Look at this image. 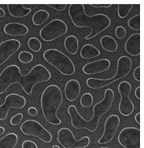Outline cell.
<instances>
[{
    "label": "cell",
    "instance_id": "1",
    "mask_svg": "<svg viewBox=\"0 0 144 148\" xmlns=\"http://www.w3.org/2000/svg\"><path fill=\"white\" fill-rule=\"evenodd\" d=\"M51 78L49 70L42 64H36L26 75H22L17 65L11 64L0 74V95L14 84H19L27 95H31L35 85L48 82Z\"/></svg>",
    "mask_w": 144,
    "mask_h": 148
},
{
    "label": "cell",
    "instance_id": "2",
    "mask_svg": "<svg viewBox=\"0 0 144 148\" xmlns=\"http://www.w3.org/2000/svg\"><path fill=\"white\" fill-rule=\"evenodd\" d=\"M114 100V92L113 89H106L103 99L93 107V115L90 120H85L80 114L76 106L70 105L67 110L70 116L72 126L76 129H87L89 132H95L98 129L102 116L110 110Z\"/></svg>",
    "mask_w": 144,
    "mask_h": 148
},
{
    "label": "cell",
    "instance_id": "3",
    "mask_svg": "<svg viewBox=\"0 0 144 148\" xmlns=\"http://www.w3.org/2000/svg\"><path fill=\"white\" fill-rule=\"evenodd\" d=\"M69 16L73 24L77 27H89L91 32L85 36L86 40L95 38L104 32L111 24V20L106 14L87 15L84 4H71L69 6Z\"/></svg>",
    "mask_w": 144,
    "mask_h": 148
},
{
    "label": "cell",
    "instance_id": "4",
    "mask_svg": "<svg viewBox=\"0 0 144 148\" xmlns=\"http://www.w3.org/2000/svg\"><path fill=\"white\" fill-rule=\"evenodd\" d=\"M63 102L62 92L56 85H50L41 95L40 106L44 119L49 124L59 125L62 121L57 117V110Z\"/></svg>",
    "mask_w": 144,
    "mask_h": 148
},
{
    "label": "cell",
    "instance_id": "5",
    "mask_svg": "<svg viewBox=\"0 0 144 148\" xmlns=\"http://www.w3.org/2000/svg\"><path fill=\"white\" fill-rule=\"evenodd\" d=\"M132 67V60L127 56H122L117 60V72L114 76H113L110 78H106V79L90 78L86 81V85L90 89H102L104 87L114 83V82L118 81L119 79L125 78L130 73Z\"/></svg>",
    "mask_w": 144,
    "mask_h": 148
},
{
    "label": "cell",
    "instance_id": "6",
    "mask_svg": "<svg viewBox=\"0 0 144 148\" xmlns=\"http://www.w3.org/2000/svg\"><path fill=\"white\" fill-rule=\"evenodd\" d=\"M44 58L49 64L55 67L64 75H73L76 72V67L73 60L58 49H47L44 53Z\"/></svg>",
    "mask_w": 144,
    "mask_h": 148
},
{
    "label": "cell",
    "instance_id": "7",
    "mask_svg": "<svg viewBox=\"0 0 144 148\" xmlns=\"http://www.w3.org/2000/svg\"><path fill=\"white\" fill-rule=\"evenodd\" d=\"M68 32V26L60 19L50 21L39 31V36L44 42H52L62 37Z\"/></svg>",
    "mask_w": 144,
    "mask_h": 148
},
{
    "label": "cell",
    "instance_id": "8",
    "mask_svg": "<svg viewBox=\"0 0 144 148\" xmlns=\"http://www.w3.org/2000/svg\"><path fill=\"white\" fill-rule=\"evenodd\" d=\"M21 131L25 136H34L45 143H50L52 141L51 133L44 128L37 121L29 119L24 121L21 125Z\"/></svg>",
    "mask_w": 144,
    "mask_h": 148
},
{
    "label": "cell",
    "instance_id": "9",
    "mask_svg": "<svg viewBox=\"0 0 144 148\" xmlns=\"http://www.w3.org/2000/svg\"><path fill=\"white\" fill-rule=\"evenodd\" d=\"M57 140L63 148H87L90 144L88 136H84L80 140H76L73 133L68 128H62L58 130Z\"/></svg>",
    "mask_w": 144,
    "mask_h": 148
},
{
    "label": "cell",
    "instance_id": "10",
    "mask_svg": "<svg viewBox=\"0 0 144 148\" xmlns=\"http://www.w3.org/2000/svg\"><path fill=\"white\" fill-rule=\"evenodd\" d=\"M118 92L120 96V101L119 112L125 117H128L133 113L134 104L130 99V93L132 91V85L128 82L123 81L118 85Z\"/></svg>",
    "mask_w": 144,
    "mask_h": 148
},
{
    "label": "cell",
    "instance_id": "11",
    "mask_svg": "<svg viewBox=\"0 0 144 148\" xmlns=\"http://www.w3.org/2000/svg\"><path fill=\"white\" fill-rule=\"evenodd\" d=\"M140 129L126 127L118 135V143L125 148H140Z\"/></svg>",
    "mask_w": 144,
    "mask_h": 148
},
{
    "label": "cell",
    "instance_id": "12",
    "mask_svg": "<svg viewBox=\"0 0 144 148\" xmlns=\"http://www.w3.org/2000/svg\"><path fill=\"white\" fill-rule=\"evenodd\" d=\"M26 105V100L24 97L17 93H10L6 97L5 101L0 105V121H4L8 116L9 110L11 108L22 109Z\"/></svg>",
    "mask_w": 144,
    "mask_h": 148
},
{
    "label": "cell",
    "instance_id": "13",
    "mask_svg": "<svg viewBox=\"0 0 144 148\" xmlns=\"http://www.w3.org/2000/svg\"><path fill=\"white\" fill-rule=\"evenodd\" d=\"M120 121V118L116 114H112L106 119L104 125V132L98 140V143L106 144L111 142L119 128Z\"/></svg>",
    "mask_w": 144,
    "mask_h": 148
},
{
    "label": "cell",
    "instance_id": "14",
    "mask_svg": "<svg viewBox=\"0 0 144 148\" xmlns=\"http://www.w3.org/2000/svg\"><path fill=\"white\" fill-rule=\"evenodd\" d=\"M21 42L17 39H7L0 43V66L19 50Z\"/></svg>",
    "mask_w": 144,
    "mask_h": 148
},
{
    "label": "cell",
    "instance_id": "15",
    "mask_svg": "<svg viewBox=\"0 0 144 148\" xmlns=\"http://www.w3.org/2000/svg\"><path fill=\"white\" fill-rule=\"evenodd\" d=\"M110 61L108 59L102 58V59L95 60L93 62L87 63L83 67L82 71L85 75H96L98 73L106 71L110 67Z\"/></svg>",
    "mask_w": 144,
    "mask_h": 148
},
{
    "label": "cell",
    "instance_id": "16",
    "mask_svg": "<svg viewBox=\"0 0 144 148\" xmlns=\"http://www.w3.org/2000/svg\"><path fill=\"white\" fill-rule=\"evenodd\" d=\"M80 91H81L80 84L76 79H70L65 84V97L70 102L77 100V98L79 97L80 94Z\"/></svg>",
    "mask_w": 144,
    "mask_h": 148
},
{
    "label": "cell",
    "instance_id": "17",
    "mask_svg": "<svg viewBox=\"0 0 144 148\" xmlns=\"http://www.w3.org/2000/svg\"><path fill=\"white\" fill-rule=\"evenodd\" d=\"M125 51L132 57H138L140 54V34H132L127 39L125 45Z\"/></svg>",
    "mask_w": 144,
    "mask_h": 148
},
{
    "label": "cell",
    "instance_id": "18",
    "mask_svg": "<svg viewBox=\"0 0 144 148\" xmlns=\"http://www.w3.org/2000/svg\"><path fill=\"white\" fill-rule=\"evenodd\" d=\"M6 35L10 36H25L28 33V28L26 25L21 23L12 22L6 24L3 27Z\"/></svg>",
    "mask_w": 144,
    "mask_h": 148
},
{
    "label": "cell",
    "instance_id": "19",
    "mask_svg": "<svg viewBox=\"0 0 144 148\" xmlns=\"http://www.w3.org/2000/svg\"><path fill=\"white\" fill-rule=\"evenodd\" d=\"M7 10L10 15L15 18L25 17L32 12L31 9L26 8L22 4H8Z\"/></svg>",
    "mask_w": 144,
    "mask_h": 148
},
{
    "label": "cell",
    "instance_id": "20",
    "mask_svg": "<svg viewBox=\"0 0 144 148\" xmlns=\"http://www.w3.org/2000/svg\"><path fill=\"white\" fill-rule=\"evenodd\" d=\"M80 55L83 59L84 60L92 59V58H95L100 55V50L93 45L86 44L80 49Z\"/></svg>",
    "mask_w": 144,
    "mask_h": 148
},
{
    "label": "cell",
    "instance_id": "21",
    "mask_svg": "<svg viewBox=\"0 0 144 148\" xmlns=\"http://www.w3.org/2000/svg\"><path fill=\"white\" fill-rule=\"evenodd\" d=\"M100 44L102 49L106 52L114 53L118 49L117 41L110 35H104L100 39Z\"/></svg>",
    "mask_w": 144,
    "mask_h": 148
},
{
    "label": "cell",
    "instance_id": "22",
    "mask_svg": "<svg viewBox=\"0 0 144 148\" xmlns=\"http://www.w3.org/2000/svg\"><path fill=\"white\" fill-rule=\"evenodd\" d=\"M64 46L66 51L71 55H76L79 49V41L75 35H69L65 39Z\"/></svg>",
    "mask_w": 144,
    "mask_h": 148
},
{
    "label": "cell",
    "instance_id": "23",
    "mask_svg": "<svg viewBox=\"0 0 144 148\" xmlns=\"http://www.w3.org/2000/svg\"><path fill=\"white\" fill-rule=\"evenodd\" d=\"M18 143L17 134L10 132L0 139V148H15Z\"/></svg>",
    "mask_w": 144,
    "mask_h": 148
},
{
    "label": "cell",
    "instance_id": "24",
    "mask_svg": "<svg viewBox=\"0 0 144 148\" xmlns=\"http://www.w3.org/2000/svg\"><path fill=\"white\" fill-rule=\"evenodd\" d=\"M50 14L45 10H39L36 11L35 14H33V23L35 26H40L42 24H44L47 20L49 19Z\"/></svg>",
    "mask_w": 144,
    "mask_h": 148
},
{
    "label": "cell",
    "instance_id": "25",
    "mask_svg": "<svg viewBox=\"0 0 144 148\" xmlns=\"http://www.w3.org/2000/svg\"><path fill=\"white\" fill-rule=\"evenodd\" d=\"M133 7L132 4H118L117 5V14L120 18H125L130 13Z\"/></svg>",
    "mask_w": 144,
    "mask_h": 148
},
{
    "label": "cell",
    "instance_id": "26",
    "mask_svg": "<svg viewBox=\"0 0 144 148\" xmlns=\"http://www.w3.org/2000/svg\"><path fill=\"white\" fill-rule=\"evenodd\" d=\"M128 26L131 29L139 32L140 31V14L131 17L128 21Z\"/></svg>",
    "mask_w": 144,
    "mask_h": 148
},
{
    "label": "cell",
    "instance_id": "27",
    "mask_svg": "<svg viewBox=\"0 0 144 148\" xmlns=\"http://www.w3.org/2000/svg\"><path fill=\"white\" fill-rule=\"evenodd\" d=\"M28 46L32 51L38 53L42 49V43L38 38L35 37H32L28 40Z\"/></svg>",
    "mask_w": 144,
    "mask_h": 148
},
{
    "label": "cell",
    "instance_id": "28",
    "mask_svg": "<svg viewBox=\"0 0 144 148\" xmlns=\"http://www.w3.org/2000/svg\"><path fill=\"white\" fill-rule=\"evenodd\" d=\"M80 105L83 108H91L94 102V98L93 96L89 92H86L80 98Z\"/></svg>",
    "mask_w": 144,
    "mask_h": 148
},
{
    "label": "cell",
    "instance_id": "29",
    "mask_svg": "<svg viewBox=\"0 0 144 148\" xmlns=\"http://www.w3.org/2000/svg\"><path fill=\"white\" fill-rule=\"evenodd\" d=\"M33 54L29 53L28 51H22L18 55V60L22 64H28V63L32 62L33 60Z\"/></svg>",
    "mask_w": 144,
    "mask_h": 148
},
{
    "label": "cell",
    "instance_id": "30",
    "mask_svg": "<svg viewBox=\"0 0 144 148\" xmlns=\"http://www.w3.org/2000/svg\"><path fill=\"white\" fill-rule=\"evenodd\" d=\"M115 35L120 40H122L126 36V30L123 26H117L115 29Z\"/></svg>",
    "mask_w": 144,
    "mask_h": 148
},
{
    "label": "cell",
    "instance_id": "31",
    "mask_svg": "<svg viewBox=\"0 0 144 148\" xmlns=\"http://www.w3.org/2000/svg\"><path fill=\"white\" fill-rule=\"evenodd\" d=\"M24 118V116H23V114L21 113H18L15 114V115L10 119V123L11 125H13V126H16V125H18L21 123L22 121V119Z\"/></svg>",
    "mask_w": 144,
    "mask_h": 148
},
{
    "label": "cell",
    "instance_id": "32",
    "mask_svg": "<svg viewBox=\"0 0 144 148\" xmlns=\"http://www.w3.org/2000/svg\"><path fill=\"white\" fill-rule=\"evenodd\" d=\"M21 148H38V146L32 140H25L22 143Z\"/></svg>",
    "mask_w": 144,
    "mask_h": 148
},
{
    "label": "cell",
    "instance_id": "33",
    "mask_svg": "<svg viewBox=\"0 0 144 148\" xmlns=\"http://www.w3.org/2000/svg\"><path fill=\"white\" fill-rule=\"evenodd\" d=\"M47 5L57 11L65 10L67 7V4H48Z\"/></svg>",
    "mask_w": 144,
    "mask_h": 148
},
{
    "label": "cell",
    "instance_id": "34",
    "mask_svg": "<svg viewBox=\"0 0 144 148\" xmlns=\"http://www.w3.org/2000/svg\"><path fill=\"white\" fill-rule=\"evenodd\" d=\"M140 71H141V67L140 66H138L133 71V78L136 79L138 82H140V79H141V74H140Z\"/></svg>",
    "mask_w": 144,
    "mask_h": 148
},
{
    "label": "cell",
    "instance_id": "35",
    "mask_svg": "<svg viewBox=\"0 0 144 148\" xmlns=\"http://www.w3.org/2000/svg\"><path fill=\"white\" fill-rule=\"evenodd\" d=\"M28 114L31 117H35V116H37V114H38V110H37L36 108H34V107H31V108L28 109Z\"/></svg>",
    "mask_w": 144,
    "mask_h": 148
},
{
    "label": "cell",
    "instance_id": "36",
    "mask_svg": "<svg viewBox=\"0 0 144 148\" xmlns=\"http://www.w3.org/2000/svg\"><path fill=\"white\" fill-rule=\"evenodd\" d=\"M90 6L94 7V8H104L107 9L111 7L112 4H90Z\"/></svg>",
    "mask_w": 144,
    "mask_h": 148
},
{
    "label": "cell",
    "instance_id": "37",
    "mask_svg": "<svg viewBox=\"0 0 144 148\" xmlns=\"http://www.w3.org/2000/svg\"><path fill=\"white\" fill-rule=\"evenodd\" d=\"M135 96L138 100H140V98H141V87L140 86L137 87L135 90Z\"/></svg>",
    "mask_w": 144,
    "mask_h": 148
},
{
    "label": "cell",
    "instance_id": "38",
    "mask_svg": "<svg viewBox=\"0 0 144 148\" xmlns=\"http://www.w3.org/2000/svg\"><path fill=\"white\" fill-rule=\"evenodd\" d=\"M141 114H140V112H139V113L136 114V115L135 116V120H136V123L138 125H140V123H141Z\"/></svg>",
    "mask_w": 144,
    "mask_h": 148
},
{
    "label": "cell",
    "instance_id": "39",
    "mask_svg": "<svg viewBox=\"0 0 144 148\" xmlns=\"http://www.w3.org/2000/svg\"><path fill=\"white\" fill-rule=\"evenodd\" d=\"M5 16H6L5 11H4V10H3V8H1V7H0V17L2 18V17H4Z\"/></svg>",
    "mask_w": 144,
    "mask_h": 148
},
{
    "label": "cell",
    "instance_id": "40",
    "mask_svg": "<svg viewBox=\"0 0 144 148\" xmlns=\"http://www.w3.org/2000/svg\"><path fill=\"white\" fill-rule=\"evenodd\" d=\"M5 132V129L3 128V127L0 126V136H2L3 135V133Z\"/></svg>",
    "mask_w": 144,
    "mask_h": 148
},
{
    "label": "cell",
    "instance_id": "41",
    "mask_svg": "<svg viewBox=\"0 0 144 148\" xmlns=\"http://www.w3.org/2000/svg\"><path fill=\"white\" fill-rule=\"evenodd\" d=\"M52 148H60V147H58V146L57 145H54L52 147Z\"/></svg>",
    "mask_w": 144,
    "mask_h": 148
},
{
    "label": "cell",
    "instance_id": "42",
    "mask_svg": "<svg viewBox=\"0 0 144 148\" xmlns=\"http://www.w3.org/2000/svg\"><path fill=\"white\" fill-rule=\"evenodd\" d=\"M98 148H109V147H98Z\"/></svg>",
    "mask_w": 144,
    "mask_h": 148
}]
</instances>
